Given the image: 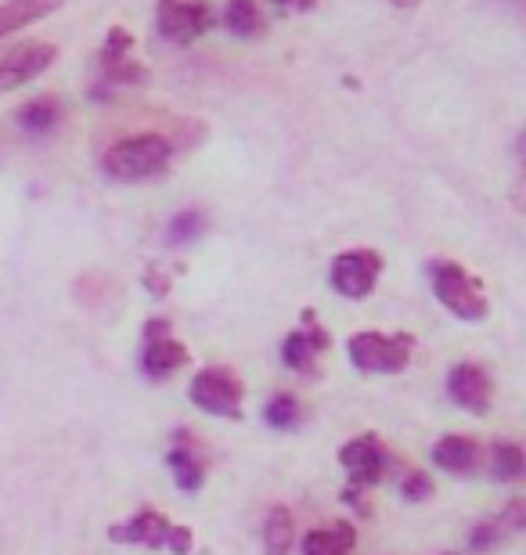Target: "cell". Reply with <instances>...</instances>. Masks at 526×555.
Segmentation results:
<instances>
[{
	"mask_svg": "<svg viewBox=\"0 0 526 555\" xmlns=\"http://www.w3.org/2000/svg\"><path fill=\"white\" fill-rule=\"evenodd\" d=\"M166 462H170L174 483L181 487V491H198V487L206 483V454L192 440V433H177V440H174L170 454H166Z\"/></svg>",
	"mask_w": 526,
	"mask_h": 555,
	"instance_id": "14",
	"label": "cell"
},
{
	"mask_svg": "<svg viewBox=\"0 0 526 555\" xmlns=\"http://www.w3.org/2000/svg\"><path fill=\"white\" fill-rule=\"evenodd\" d=\"M174 159V141L163 134H133L116 141L112 149L102 155V170L112 181H152L159 177Z\"/></svg>",
	"mask_w": 526,
	"mask_h": 555,
	"instance_id": "1",
	"label": "cell"
},
{
	"mask_svg": "<svg viewBox=\"0 0 526 555\" xmlns=\"http://www.w3.org/2000/svg\"><path fill=\"white\" fill-rule=\"evenodd\" d=\"M54 54H59V48L48 40H26V43H15L11 51H4L0 54V94L15 91V87L37 80L40 73H48Z\"/></svg>",
	"mask_w": 526,
	"mask_h": 555,
	"instance_id": "10",
	"label": "cell"
},
{
	"mask_svg": "<svg viewBox=\"0 0 526 555\" xmlns=\"http://www.w3.org/2000/svg\"><path fill=\"white\" fill-rule=\"evenodd\" d=\"M400 494H405L411 505H415V502H425V498L433 494L429 476L419 473V469H415V473H408V476H405V483H400Z\"/></svg>",
	"mask_w": 526,
	"mask_h": 555,
	"instance_id": "24",
	"label": "cell"
},
{
	"mask_svg": "<svg viewBox=\"0 0 526 555\" xmlns=\"http://www.w3.org/2000/svg\"><path fill=\"white\" fill-rule=\"evenodd\" d=\"M192 404L206 415L242 418V383L228 369H203L192 379Z\"/></svg>",
	"mask_w": 526,
	"mask_h": 555,
	"instance_id": "6",
	"label": "cell"
},
{
	"mask_svg": "<svg viewBox=\"0 0 526 555\" xmlns=\"http://www.w3.org/2000/svg\"><path fill=\"white\" fill-rule=\"evenodd\" d=\"M108 538L116 545H144V548H166L174 555H188L195 548V538L188 527H174L170 519L155 508H141L138 516L127 519V524L112 527Z\"/></svg>",
	"mask_w": 526,
	"mask_h": 555,
	"instance_id": "3",
	"label": "cell"
},
{
	"mask_svg": "<svg viewBox=\"0 0 526 555\" xmlns=\"http://www.w3.org/2000/svg\"><path fill=\"white\" fill-rule=\"evenodd\" d=\"M447 393H451V401L458 408H465V412H473V415H484L490 408L495 386H490V375L479 369V364L465 361V364H454L451 375H447Z\"/></svg>",
	"mask_w": 526,
	"mask_h": 555,
	"instance_id": "13",
	"label": "cell"
},
{
	"mask_svg": "<svg viewBox=\"0 0 526 555\" xmlns=\"http://www.w3.org/2000/svg\"><path fill=\"white\" fill-rule=\"evenodd\" d=\"M501 527H509V530H523V502L516 498V502H509V513L498 519Z\"/></svg>",
	"mask_w": 526,
	"mask_h": 555,
	"instance_id": "26",
	"label": "cell"
},
{
	"mask_svg": "<svg viewBox=\"0 0 526 555\" xmlns=\"http://www.w3.org/2000/svg\"><path fill=\"white\" fill-rule=\"evenodd\" d=\"M447 555H454V552H447Z\"/></svg>",
	"mask_w": 526,
	"mask_h": 555,
	"instance_id": "30",
	"label": "cell"
},
{
	"mask_svg": "<svg viewBox=\"0 0 526 555\" xmlns=\"http://www.w3.org/2000/svg\"><path fill=\"white\" fill-rule=\"evenodd\" d=\"M223 26H228L234 37L256 40V37H264L267 22L256 0H228V8H223Z\"/></svg>",
	"mask_w": 526,
	"mask_h": 555,
	"instance_id": "19",
	"label": "cell"
},
{
	"mask_svg": "<svg viewBox=\"0 0 526 555\" xmlns=\"http://www.w3.org/2000/svg\"><path fill=\"white\" fill-rule=\"evenodd\" d=\"M62 4L65 0H4L0 4V40L22 26H33V22L54 15Z\"/></svg>",
	"mask_w": 526,
	"mask_h": 555,
	"instance_id": "15",
	"label": "cell"
},
{
	"mask_svg": "<svg viewBox=\"0 0 526 555\" xmlns=\"http://www.w3.org/2000/svg\"><path fill=\"white\" fill-rule=\"evenodd\" d=\"M383 274V257L375 249H350L332 260V288L346 299H364Z\"/></svg>",
	"mask_w": 526,
	"mask_h": 555,
	"instance_id": "9",
	"label": "cell"
},
{
	"mask_svg": "<svg viewBox=\"0 0 526 555\" xmlns=\"http://www.w3.org/2000/svg\"><path fill=\"white\" fill-rule=\"evenodd\" d=\"M188 364V347L170 336V321L155 318L144 325V353H141V369L149 379H166V375L181 372Z\"/></svg>",
	"mask_w": 526,
	"mask_h": 555,
	"instance_id": "11",
	"label": "cell"
},
{
	"mask_svg": "<svg viewBox=\"0 0 526 555\" xmlns=\"http://www.w3.org/2000/svg\"><path fill=\"white\" fill-rule=\"evenodd\" d=\"M155 26L170 43H192L213 26L209 0H159Z\"/></svg>",
	"mask_w": 526,
	"mask_h": 555,
	"instance_id": "7",
	"label": "cell"
},
{
	"mask_svg": "<svg viewBox=\"0 0 526 555\" xmlns=\"http://www.w3.org/2000/svg\"><path fill=\"white\" fill-rule=\"evenodd\" d=\"M501 530H505V527H501L498 519H490V524H479V527L473 530V534H469V545H473L476 552L495 548L498 541H501Z\"/></svg>",
	"mask_w": 526,
	"mask_h": 555,
	"instance_id": "25",
	"label": "cell"
},
{
	"mask_svg": "<svg viewBox=\"0 0 526 555\" xmlns=\"http://www.w3.org/2000/svg\"><path fill=\"white\" fill-rule=\"evenodd\" d=\"M15 119H18V127L26 130V134L43 138V134H51V130L62 124V102H59V98H51V94L33 98V102H26L18 108Z\"/></svg>",
	"mask_w": 526,
	"mask_h": 555,
	"instance_id": "17",
	"label": "cell"
},
{
	"mask_svg": "<svg viewBox=\"0 0 526 555\" xmlns=\"http://www.w3.org/2000/svg\"><path fill=\"white\" fill-rule=\"evenodd\" d=\"M299 415H304V408H299L296 397H288V393H278L274 401L264 408L267 426H274V429H296Z\"/></svg>",
	"mask_w": 526,
	"mask_h": 555,
	"instance_id": "23",
	"label": "cell"
},
{
	"mask_svg": "<svg viewBox=\"0 0 526 555\" xmlns=\"http://www.w3.org/2000/svg\"><path fill=\"white\" fill-rule=\"evenodd\" d=\"M357 534L350 524H332L329 530H310L304 538V555H354Z\"/></svg>",
	"mask_w": 526,
	"mask_h": 555,
	"instance_id": "18",
	"label": "cell"
},
{
	"mask_svg": "<svg viewBox=\"0 0 526 555\" xmlns=\"http://www.w3.org/2000/svg\"><path fill=\"white\" fill-rule=\"evenodd\" d=\"M98 69L105 87H141L149 80V69L133 59V37L123 26L108 29V37L98 51Z\"/></svg>",
	"mask_w": 526,
	"mask_h": 555,
	"instance_id": "8",
	"label": "cell"
},
{
	"mask_svg": "<svg viewBox=\"0 0 526 555\" xmlns=\"http://www.w3.org/2000/svg\"><path fill=\"white\" fill-rule=\"evenodd\" d=\"M203 235H206V217L198 214V209H184V214H177L170 220V228H166V242H170V246H188V242H195Z\"/></svg>",
	"mask_w": 526,
	"mask_h": 555,
	"instance_id": "22",
	"label": "cell"
},
{
	"mask_svg": "<svg viewBox=\"0 0 526 555\" xmlns=\"http://www.w3.org/2000/svg\"><path fill=\"white\" fill-rule=\"evenodd\" d=\"M526 473V459H523V448L516 440H498L495 443V476L505 483H516L519 476Z\"/></svg>",
	"mask_w": 526,
	"mask_h": 555,
	"instance_id": "21",
	"label": "cell"
},
{
	"mask_svg": "<svg viewBox=\"0 0 526 555\" xmlns=\"http://www.w3.org/2000/svg\"><path fill=\"white\" fill-rule=\"evenodd\" d=\"M411 350H415V339L408 332H397V336H383V332H357V336L346 343V353L361 372L372 375H394L405 372L411 361Z\"/></svg>",
	"mask_w": 526,
	"mask_h": 555,
	"instance_id": "4",
	"label": "cell"
},
{
	"mask_svg": "<svg viewBox=\"0 0 526 555\" xmlns=\"http://www.w3.org/2000/svg\"><path fill=\"white\" fill-rule=\"evenodd\" d=\"M512 4H519V0H512Z\"/></svg>",
	"mask_w": 526,
	"mask_h": 555,
	"instance_id": "29",
	"label": "cell"
},
{
	"mask_svg": "<svg viewBox=\"0 0 526 555\" xmlns=\"http://www.w3.org/2000/svg\"><path fill=\"white\" fill-rule=\"evenodd\" d=\"M274 4H288V0H274Z\"/></svg>",
	"mask_w": 526,
	"mask_h": 555,
	"instance_id": "28",
	"label": "cell"
},
{
	"mask_svg": "<svg viewBox=\"0 0 526 555\" xmlns=\"http://www.w3.org/2000/svg\"><path fill=\"white\" fill-rule=\"evenodd\" d=\"M296 541V524H293V513H288L285 505H274L271 513H267V524H264V545H267V555H288Z\"/></svg>",
	"mask_w": 526,
	"mask_h": 555,
	"instance_id": "20",
	"label": "cell"
},
{
	"mask_svg": "<svg viewBox=\"0 0 526 555\" xmlns=\"http://www.w3.org/2000/svg\"><path fill=\"white\" fill-rule=\"evenodd\" d=\"M339 462H343V469L350 473V483H354V491H346V498H354L357 491H364V487L383 483L389 465H394L386 443L379 440L375 433H361V437L346 440L339 448Z\"/></svg>",
	"mask_w": 526,
	"mask_h": 555,
	"instance_id": "5",
	"label": "cell"
},
{
	"mask_svg": "<svg viewBox=\"0 0 526 555\" xmlns=\"http://www.w3.org/2000/svg\"><path fill=\"white\" fill-rule=\"evenodd\" d=\"M433 293L436 299L462 321H484L487 318V293L479 285L476 274H469L462 263L454 260H436L429 263Z\"/></svg>",
	"mask_w": 526,
	"mask_h": 555,
	"instance_id": "2",
	"label": "cell"
},
{
	"mask_svg": "<svg viewBox=\"0 0 526 555\" xmlns=\"http://www.w3.org/2000/svg\"><path fill=\"white\" fill-rule=\"evenodd\" d=\"M324 350H329V332L318 325L315 310H304V325L288 332V339L282 343L285 364L293 372H315V364Z\"/></svg>",
	"mask_w": 526,
	"mask_h": 555,
	"instance_id": "12",
	"label": "cell"
},
{
	"mask_svg": "<svg viewBox=\"0 0 526 555\" xmlns=\"http://www.w3.org/2000/svg\"><path fill=\"white\" fill-rule=\"evenodd\" d=\"M397 8H415V4H422V0H394Z\"/></svg>",
	"mask_w": 526,
	"mask_h": 555,
	"instance_id": "27",
	"label": "cell"
},
{
	"mask_svg": "<svg viewBox=\"0 0 526 555\" xmlns=\"http://www.w3.org/2000/svg\"><path fill=\"white\" fill-rule=\"evenodd\" d=\"M433 462L440 465V469H447V473H473L479 465V448H476V440L451 433V437L436 440Z\"/></svg>",
	"mask_w": 526,
	"mask_h": 555,
	"instance_id": "16",
	"label": "cell"
}]
</instances>
